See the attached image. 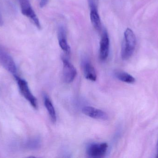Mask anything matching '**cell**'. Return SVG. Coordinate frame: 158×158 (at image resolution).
Wrapping results in <instances>:
<instances>
[{
    "label": "cell",
    "mask_w": 158,
    "mask_h": 158,
    "mask_svg": "<svg viewBox=\"0 0 158 158\" xmlns=\"http://www.w3.org/2000/svg\"><path fill=\"white\" fill-rule=\"evenodd\" d=\"M136 45L135 34L131 29L128 28L124 32L123 42L122 45L121 58L126 60L132 56Z\"/></svg>",
    "instance_id": "6da1fadb"
},
{
    "label": "cell",
    "mask_w": 158,
    "mask_h": 158,
    "mask_svg": "<svg viewBox=\"0 0 158 158\" xmlns=\"http://www.w3.org/2000/svg\"><path fill=\"white\" fill-rule=\"evenodd\" d=\"M19 2L22 14L30 19L39 29H41L40 22L33 10L29 0H19Z\"/></svg>",
    "instance_id": "7a4b0ae2"
},
{
    "label": "cell",
    "mask_w": 158,
    "mask_h": 158,
    "mask_svg": "<svg viewBox=\"0 0 158 158\" xmlns=\"http://www.w3.org/2000/svg\"><path fill=\"white\" fill-rule=\"evenodd\" d=\"M15 77L17 82L21 94L34 108L37 109L38 107L37 99L31 92L27 82L16 75H15Z\"/></svg>",
    "instance_id": "3957f363"
},
{
    "label": "cell",
    "mask_w": 158,
    "mask_h": 158,
    "mask_svg": "<svg viewBox=\"0 0 158 158\" xmlns=\"http://www.w3.org/2000/svg\"><path fill=\"white\" fill-rule=\"evenodd\" d=\"M0 64L9 72L15 75L17 68L14 59L8 52L0 45Z\"/></svg>",
    "instance_id": "277c9868"
},
{
    "label": "cell",
    "mask_w": 158,
    "mask_h": 158,
    "mask_svg": "<svg viewBox=\"0 0 158 158\" xmlns=\"http://www.w3.org/2000/svg\"><path fill=\"white\" fill-rule=\"evenodd\" d=\"M108 148V145L106 143H94L88 146L86 153L91 158H102L106 154Z\"/></svg>",
    "instance_id": "5b68a950"
},
{
    "label": "cell",
    "mask_w": 158,
    "mask_h": 158,
    "mask_svg": "<svg viewBox=\"0 0 158 158\" xmlns=\"http://www.w3.org/2000/svg\"><path fill=\"white\" fill-rule=\"evenodd\" d=\"M63 64V79L66 83H70L75 80L77 72L74 66L66 58H62Z\"/></svg>",
    "instance_id": "8992f818"
},
{
    "label": "cell",
    "mask_w": 158,
    "mask_h": 158,
    "mask_svg": "<svg viewBox=\"0 0 158 158\" xmlns=\"http://www.w3.org/2000/svg\"><path fill=\"white\" fill-rule=\"evenodd\" d=\"M110 39L106 30L103 31L99 43V58L101 61L107 59L109 53Z\"/></svg>",
    "instance_id": "52a82bcc"
},
{
    "label": "cell",
    "mask_w": 158,
    "mask_h": 158,
    "mask_svg": "<svg viewBox=\"0 0 158 158\" xmlns=\"http://www.w3.org/2000/svg\"><path fill=\"white\" fill-rule=\"evenodd\" d=\"M82 111L85 116L96 119L106 120L109 118L107 114L105 111L93 107H85Z\"/></svg>",
    "instance_id": "ba28073f"
},
{
    "label": "cell",
    "mask_w": 158,
    "mask_h": 158,
    "mask_svg": "<svg viewBox=\"0 0 158 158\" xmlns=\"http://www.w3.org/2000/svg\"><path fill=\"white\" fill-rule=\"evenodd\" d=\"M66 33V30L64 26L60 25L57 31L59 46L66 53L69 55L71 53V48L68 43Z\"/></svg>",
    "instance_id": "9c48e42d"
},
{
    "label": "cell",
    "mask_w": 158,
    "mask_h": 158,
    "mask_svg": "<svg viewBox=\"0 0 158 158\" xmlns=\"http://www.w3.org/2000/svg\"><path fill=\"white\" fill-rule=\"evenodd\" d=\"M82 65L83 71L85 79L91 81H95L97 79V74L94 66L86 59L83 61Z\"/></svg>",
    "instance_id": "30bf717a"
},
{
    "label": "cell",
    "mask_w": 158,
    "mask_h": 158,
    "mask_svg": "<svg viewBox=\"0 0 158 158\" xmlns=\"http://www.w3.org/2000/svg\"><path fill=\"white\" fill-rule=\"evenodd\" d=\"M43 98L44 106L47 109L50 118L52 122L55 123L56 121V114L53 105L49 96L46 94L44 95Z\"/></svg>",
    "instance_id": "8fae6325"
},
{
    "label": "cell",
    "mask_w": 158,
    "mask_h": 158,
    "mask_svg": "<svg viewBox=\"0 0 158 158\" xmlns=\"http://www.w3.org/2000/svg\"><path fill=\"white\" fill-rule=\"evenodd\" d=\"M115 76L121 81L126 83H133L135 81V79L132 75L124 71L117 70L115 71Z\"/></svg>",
    "instance_id": "7c38bea8"
},
{
    "label": "cell",
    "mask_w": 158,
    "mask_h": 158,
    "mask_svg": "<svg viewBox=\"0 0 158 158\" xmlns=\"http://www.w3.org/2000/svg\"><path fill=\"white\" fill-rule=\"evenodd\" d=\"M40 142L38 138H32L27 141L25 143V147L30 150H36L40 147Z\"/></svg>",
    "instance_id": "4fadbf2b"
},
{
    "label": "cell",
    "mask_w": 158,
    "mask_h": 158,
    "mask_svg": "<svg viewBox=\"0 0 158 158\" xmlns=\"http://www.w3.org/2000/svg\"><path fill=\"white\" fill-rule=\"evenodd\" d=\"M90 13H97L98 10V0H88Z\"/></svg>",
    "instance_id": "5bb4252c"
},
{
    "label": "cell",
    "mask_w": 158,
    "mask_h": 158,
    "mask_svg": "<svg viewBox=\"0 0 158 158\" xmlns=\"http://www.w3.org/2000/svg\"><path fill=\"white\" fill-rule=\"evenodd\" d=\"M49 0H39V5L41 8L44 7L48 3Z\"/></svg>",
    "instance_id": "9a60e30c"
},
{
    "label": "cell",
    "mask_w": 158,
    "mask_h": 158,
    "mask_svg": "<svg viewBox=\"0 0 158 158\" xmlns=\"http://www.w3.org/2000/svg\"><path fill=\"white\" fill-rule=\"evenodd\" d=\"M3 24V20L2 17V14L0 12V26H2Z\"/></svg>",
    "instance_id": "2e32d148"
},
{
    "label": "cell",
    "mask_w": 158,
    "mask_h": 158,
    "mask_svg": "<svg viewBox=\"0 0 158 158\" xmlns=\"http://www.w3.org/2000/svg\"><path fill=\"white\" fill-rule=\"evenodd\" d=\"M157 158H158V142L157 143Z\"/></svg>",
    "instance_id": "e0dca14e"
}]
</instances>
